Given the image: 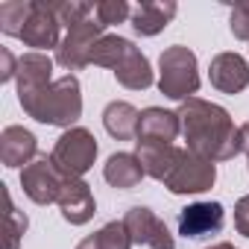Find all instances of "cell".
<instances>
[{"label":"cell","instance_id":"cell-1","mask_svg":"<svg viewBox=\"0 0 249 249\" xmlns=\"http://www.w3.org/2000/svg\"><path fill=\"white\" fill-rule=\"evenodd\" d=\"M179 120H182V135L188 141V150L196 153L199 159L217 164L234 159L243 150L240 129L234 126L231 114L217 103L191 97L179 103Z\"/></svg>","mask_w":249,"mask_h":249},{"label":"cell","instance_id":"cell-2","mask_svg":"<svg viewBox=\"0 0 249 249\" xmlns=\"http://www.w3.org/2000/svg\"><path fill=\"white\" fill-rule=\"evenodd\" d=\"M18 100L33 120L47 123V126L71 129V123H76L82 114V88L73 73H65L33 91H18Z\"/></svg>","mask_w":249,"mask_h":249},{"label":"cell","instance_id":"cell-3","mask_svg":"<svg viewBox=\"0 0 249 249\" xmlns=\"http://www.w3.org/2000/svg\"><path fill=\"white\" fill-rule=\"evenodd\" d=\"M159 91L170 100H191L199 91L196 56L185 44H173L159 56Z\"/></svg>","mask_w":249,"mask_h":249},{"label":"cell","instance_id":"cell-4","mask_svg":"<svg viewBox=\"0 0 249 249\" xmlns=\"http://www.w3.org/2000/svg\"><path fill=\"white\" fill-rule=\"evenodd\" d=\"M53 164L68 176V179H82L97 159V138L82 129V126H71L62 132V138L56 141L53 153H50Z\"/></svg>","mask_w":249,"mask_h":249},{"label":"cell","instance_id":"cell-5","mask_svg":"<svg viewBox=\"0 0 249 249\" xmlns=\"http://www.w3.org/2000/svg\"><path fill=\"white\" fill-rule=\"evenodd\" d=\"M217 182V167L208 159H199L191 150H179V159L173 164V170L164 179V188L170 194H202L211 191V185Z\"/></svg>","mask_w":249,"mask_h":249},{"label":"cell","instance_id":"cell-6","mask_svg":"<svg viewBox=\"0 0 249 249\" xmlns=\"http://www.w3.org/2000/svg\"><path fill=\"white\" fill-rule=\"evenodd\" d=\"M65 179H68V176L53 164L50 156H38L36 161H30V164L21 170V188H24V194H27L36 205L59 202V194H62Z\"/></svg>","mask_w":249,"mask_h":249},{"label":"cell","instance_id":"cell-7","mask_svg":"<svg viewBox=\"0 0 249 249\" xmlns=\"http://www.w3.org/2000/svg\"><path fill=\"white\" fill-rule=\"evenodd\" d=\"M103 24L91 15L88 21L76 24L68 30V36L62 38L59 50H56V62L65 68V71H82L88 65V56H91V47L103 38Z\"/></svg>","mask_w":249,"mask_h":249},{"label":"cell","instance_id":"cell-8","mask_svg":"<svg viewBox=\"0 0 249 249\" xmlns=\"http://www.w3.org/2000/svg\"><path fill=\"white\" fill-rule=\"evenodd\" d=\"M123 226H126L132 243H138V246H150V249H176V240H173L167 223H164L153 208H144V205L129 208L126 217H123Z\"/></svg>","mask_w":249,"mask_h":249},{"label":"cell","instance_id":"cell-9","mask_svg":"<svg viewBox=\"0 0 249 249\" xmlns=\"http://www.w3.org/2000/svg\"><path fill=\"white\" fill-rule=\"evenodd\" d=\"M59 27H62V21L56 18V12L47 0H33L27 24L21 30V41L27 47H36V53L50 50V47L59 50V44H62L59 41Z\"/></svg>","mask_w":249,"mask_h":249},{"label":"cell","instance_id":"cell-10","mask_svg":"<svg viewBox=\"0 0 249 249\" xmlns=\"http://www.w3.org/2000/svg\"><path fill=\"white\" fill-rule=\"evenodd\" d=\"M223 223H226V211L220 202H194V205H185L176 217L179 234L188 240H202V237L220 234Z\"/></svg>","mask_w":249,"mask_h":249},{"label":"cell","instance_id":"cell-11","mask_svg":"<svg viewBox=\"0 0 249 249\" xmlns=\"http://www.w3.org/2000/svg\"><path fill=\"white\" fill-rule=\"evenodd\" d=\"M208 79L220 94H240L249 85V65L240 53H217L211 59Z\"/></svg>","mask_w":249,"mask_h":249},{"label":"cell","instance_id":"cell-12","mask_svg":"<svg viewBox=\"0 0 249 249\" xmlns=\"http://www.w3.org/2000/svg\"><path fill=\"white\" fill-rule=\"evenodd\" d=\"M56 205L62 208V217H65V223H71V226H85V223L97 214L94 194H91L88 182H82V179H65Z\"/></svg>","mask_w":249,"mask_h":249},{"label":"cell","instance_id":"cell-13","mask_svg":"<svg viewBox=\"0 0 249 249\" xmlns=\"http://www.w3.org/2000/svg\"><path fill=\"white\" fill-rule=\"evenodd\" d=\"M182 132L179 111H167L159 106H150L138 117V135L135 141H153V144H173Z\"/></svg>","mask_w":249,"mask_h":249},{"label":"cell","instance_id":"cell-14","mask_svg":"<svg viewBox=\"0 0 249 249\" xmlns=\"http://www.w3.org/2000/svg\"><path fill=\"white\" fill-rule=\"evenodd\" d=\"M38 159L36 135L24 126H6L0 132V161L3 167H27Z\"/></svg>","mask_w":249,"mask_h":249},{"label":"cell","instance_id":"cell-15","mask_svg":"<svg viewBox=\"0 0 249 249\" xmlns=\"http://www.w3.org/2000/svg\"><path fill=\"white\" fill-rule=\"evenodd\" d=\"M179 6L173 0H144L132 9V30L138 36H159L176 18Z\"/></svg>","mask_w":249,"mask_h":249},{"label":"cell","instance_id":"cell-16","mask_svg":"<svg viewBox=\"0 0 249 249\" xmlns=\"http://www.w3.org/2000/svg\"><path fill=\"white\" fill-rule=\"evenodd\" d=\"M144 176L147 173H144V167H141V161H138L135 153H114L103 164V179L111 188H117V191H132V188H138Z\"/></svg>","mask_w":249,"mask_h":249},{"label":"cell","instance_id":"cell-17","mask_svg":"<svg viewBox=\"0 0 249 249\" xmlns=\"http://www.w3.org/2000/svg\"><path fill=\"white\" fill-rule=\"evenodd\" d=\"M135 156L144 167L147 176H153L156 182H164L167 173L173 170L176 159H179V147L173 144H153V141H135Z\"/></svg>","mask_w":249,"mask_h":249},{"label":"cell","instance_id":"cell-18","mask_svg":"<svg viewBox=\"0 0 249 249\" xmlns=\"http://www.w3.org/2000/svg\"><path fill=\"white\" fill-rule=\"evenodd\" d=\"M114 79L123 85V88H129V91H144L153 85V68H150V59L135 47L129 44V50L123 53L120 65L114 68Z\"/></svg>","mask_w":249,"mask_h":249},{"label":"cell","instance_id":"cell-19","mask_svg":"<svg viewBox=\"0 0 249 249\" xmlns=\"http://www.w3.org/2000/svg\"><path fill=\"white\" fill-rule=\"evenodd\" d=\"M138 117H141V111L132 103H126V100H111L103 108V126H106V132L111 138L129 141V138L138 135Z\"/></svg>","mask_w":249,"mask_h":249},{"label":"cell","instance_id":"cell-20","mask_svg":"<svg viewBox=\"0 0 249 249\" xmlns=\"http://www.w3.org/2000/svg\"><path fill=\"white\" fill-rule=\"evenodd\" d=\"M18 91H33L53 82V59L44 53H24L18 59Z\"/></svg>","mask_w":249,"mask_h":249},{"label":"cell","instance_id":"cell-21","mask_svg":"<svg viewBox=\"0 0 249 249\" xmlns=\"http://www.w3.org/2000/svg\"><path fill=\"white\" fill-rule=\"evenodd\" d=\"M129 38H120V36H103L94 47H91V56H88V65H100V68H108L114 71L123 59V53L129 50Z\"/></svg>","mask_w":249,"mask_h":249},{"label":"cell","instance_id":"cell-22","mask_svg":"<svg viewBox=\"0 0 249 249\" xmlns=\"http://www.w3.org/2000/svg\"><path fill=\"white\" fill-rule=\"evenodd\" d=\"M30 6H33V0H6V3H0V30H3L6 36L21 38V30L27 24Z\"/></svg>","mask_w":249,"mask_h":249},{"label":"cell","instance_id":"cell-23","mask_svg":"<svg viewBox=\"0 0 249 249\" xmlns=\"http://www.w3.org/2000/svg\"><path fill=\"white\" fill-rule=\"evenodd\" d=\"M3 196H6V249H18L21 246V237H24V231L30 226V220H27L24 211H18L12 205L9 191H3Z\"/></svg>","mask_w":249,"mask_h":249},{"label":"cell","instance_id":"cell-24","mask_svg":"<svg viewBox=\"0 0 249 249\" xmlns=\"http://www.w3.org/2000/svg\"><path fill=\"white\" fill-rule=\"evenodd\" d=\"M94 18L103 27H114V24H123L126 18H132V9L126 0H103V3L94 6Z\"/></svg>","mask_w":249,"mask_h":249},{"label":"cell","instance_id":"cell-25","mask_svg":"<svg viewBox=\"0 0 249 249\" xmlns=\"http://www.w3.org/2000/svg\"><path fill=\"white\" fill-rule=\"evenodd\" d=\"M53 6V12H56V18L71 30V27H76V24H82V21H88L91 15H94V6L91 3H76V0H62V3H50Z\"/></svg>","mask_w":249,"mask_h":249},{"label":"cell","instance_id":"cell-26","mask_svg":"<svg viewBox=\"0 0 249 249\" xmlns=\"http://www.w3.org/2000/svg\"><path fill=\"white\" fill-rule=\"evenodd\" d=\"M97 237H100V246H103V249H132V246H135L132 237H129V231H126V226H123V220H120V223H117V220L106 223V226L97 231Z\"/></svg>","mask_w":249,"mask_h":249},{"label":"cell","instance_id":"cell-27","mask_svg":"<svg viewBox=\"0 0 249 249\" xmlns=\"http://www.w3.org/2000/svg\"><path fill=\"white\" fill-rule=\"evenodd\" d=\"M229 30H231L234 38L249 41V0H246V3H237V6L231 9V15H229Z\"/></svg>","mask_w":249,"mask_h":249},{"label":"cell","instance_id":"cell-28","mask_svg":"<svg viewBox=\"0 0 249 249\" xmlns=\"http://www.w3.org/2000/svg\"><path fill=\"white\" fill-rule=\"evenodd\" d=\"M234 229H237V234L249 237V194L240 196L234 205Z\"/></svg>","mask_w":249,"mask_h":249},{"label":"cell","instance_id":"cell-29","mask_svg":"<svg viewBox=\"0 0 249 249\" xmlns=\"http://www.w3.org/2000/svg\"><path fill=\"white\" fill-rule=\"evenodd\" d=\"M12 76H18V62L9 47H0V82H9Z\"/></svg>","mask_w":249,"mask_h":249},{"label":"cell","instance_id":"cell-30","mask_svg":"<svg viewBox=\"0 0 249 249\" xmlns=\"http://www.w3.org/2000/svg\"><path fill=\"white\" fill-rule=\"evenodd\" d=\"M76 249H103V246H100V237H97V231H94V234H88L85 240H79V243H76Z\"/></svg>","mask_w":249,"mask_h":249},{"label":"cell","instance_id":"cell-31","mask_svg":"<svg viewBox=\"0 0 249 249\" xmlns=\"http://www.w3.org/2000/svg\"><path fill=\"white\" fill-rule=\"evenodd\" d=\"M240 138H243V153H246V161H249V123L240 126Z\"/></svg>","mask_w":249,"mask_h":249},{"label":"cell","instance_id":"cell-32","mask_svg":"<svg viewBox=\"0 0 249 249\" xmlns=\"http://www.w3.org/2000/svg\"><path fill=\"white\" fill-rule=\"evenodd\" d=\"M205 249H234V246H231V243H226V240H223V243H211V246H205Z\"/></svg>","mask_w":249,"mask_h":249}]
</instances>
